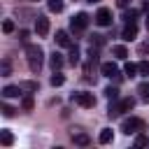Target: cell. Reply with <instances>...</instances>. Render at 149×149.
<instances>
[{
    "mask_svg": "<svg viewBox=\"0 0 149 149\" xmlns=\"http://www.w3.org/2000/svg\"><path fill=\"white\" fill-rule=\"evenodd\" d=\"M137 14H140L137 9H130V12H126V14H123V19H126V21H135V19H137Z\"/></svg>",
    "mask_w": 149,
    "mask_h": 149,
    "instance_id": "obj_28",
    "label": "cell"
},
{
    "mask_svg": "<svg viewBox=\"0 0 149 149\" xmlns=\"http://www.w3.org/2000/svg\"><path fill=\"white\" fill-rule=\"evenodd\" d=\"M147 28H149V12H147Z\"/></svg>",
    "mask_w": 149,
    "mask_h": 149,
    "instance_id": "obj_34",
    "label": "cell"
},
{
    "mask_svg": "<svg viewBox=\"0 0 149 149\" xmlns=\"http://www.w3.org/2000/svg\"><path fill=\"white\" fill-rule=\"evenodd\" d=\"M26 54H28V68H30L33 72H40L42 61H44V51H42L37 44H28V47H26Z\"/></svg>",
    "mask_w": 149,
    "mask_h": 149,
    "instance_id": "obj_1",
    "label": "cell"
},
{
    "mask_svg": "<svg viewBox=\"0 0 149 149\" xmlns=\"http://www.w3.org/2000/svg\"><path fill=\"white\" fill-rule=\"evenodd\" d=\"M19 86H21V91H37V84L35 81H21Z\"/></svg>",
    "mask_w": 149,
    "mask_h": 149,
    "instance_id": "obj_26",
    "label": "cell"
},
{
    "mask_svg": "<svg viewBox=\"0 0 149 149\" xmlns=\"http://www.w3.org/2000/svg\"><path fill=\"white\" fill-rule=\"evenodd\" d=\"M112 140H114L112 128H102V130H100V135H98V142H100V144H109Z\"/></svg>",
    "mask_w": 149,
    "mask_h": 149,
    "instance_id": "obj_13",
    "label": "cell"
},
{
    "mask_svg": "<svg viewBox=\"0 0 149 149\" xmlns=\"http://www.w3.org/2000/svg\"><path fill=\"white\" fill-rule=\"evenodd\" d=\"M0 142H2L5 147H9V144L14 142V135H12L9 130H0Z\"/></svg>",
    "mask_w": 149,
    "mask_h": 149,
    "instance_id": "obj_18",
    "label": "cell"
},
{
    "mask_svg": "<svg viewBox=\"0 0 149 149\" xmlns=\"http://www.w3.org/2000/svg\"><path fill=\"white\" fill-rule=\"evenodd\" d=\"M56 44L58 47H72V40H70V35L65 33V30H56Z\"/></svg>",
    "mask_w": 149,
    "mask_h": 149,
    "instance_id": "obj_9",
    "label": "cell"
},
{
    "mask_svg": "<svg viewBox=\"0 0 149 149\" xmlns=\"http://www.w3.org/2000/svg\"><path fill=\"white\" fill-rule=\"evenodd\" d=\"M95 23H98V26H109V23H112V12H109L107 7H100L98 14H95Z\"/></svg>",
    "mask_w": 149,
    "mask_h": 149,
    "instance_id": "obj_7",
    "label": "cell"
},
{
    "mask_svg": "<svg viewBox=\"0 0 149 149\" xmlns=\"http://www.w3.org/2000/svg\"><path fill=\"white\" fill-rule=\"evenodd\" d=\"M121 37H123L126 42L135 40V37H137V23H135V21H126V26H123V30H121Z\"/></svg>",
    "mask_w": 149,
    "mask_h": 149,
    "instance_id": "obj_6",
    "label": "cell"
},
{
    "mask_svg": "<svg viewBox=\"0 0 149 149\" xmlns=\"http://www.w3.org/2000/svg\"><path fill=\"white\" fill-rule=\"evenodd\" d=\"M49 65L54 68V72H56V70H61V68H63V56H61L58 51H54V54L49 56Z\"/></svg>",
    "mask_w": 149,
    "mask_h": 149,
    "instance_id": "obj_12",
    "label": "cell"
},
{
    "mask_svg": "<svg viewBox=\"0 0 149 149\" xmlns=\"http://www.w3.org/2000/svg\"><path fill=\"white\" fill-rule=\"evenodd\" d=\"M137 72H140V74H144V77H149V61L137 63Z\"/></svg>",
    "mask_w": 149,
    "mask_h": 149,
    "instance_id": "obj_25",
    "label": "cell"
},
{
    "mask_svg": "<svg viewBox=\"0 0 149 149\" xmlns=\"http://www.w3.org/2000/svg\"><path fill=\"white\" fill-rule=\"evenodd\" d=\"M0 72H2V77H9V74H12V63H9L7 58H2V63H0Z\"/></svg>",
    "mask_w": 149,
    "mask_h": 149,
    "instance_id": "obj_19",
    "label": "cell"
},
{
    "mask_svg": "<svg viewBox=\"0 0 149 149\" xmlns=\"http://www.w3.org/2000/svg\"><path fill=\"white\" fill-rule=\"evenodd\" d=\"M21 105H23V109H33V98H30V95H26Z\"/></svg>",
    "mask_w": 149,
    "mask_h": 149,
    "instance_id": "obj_29",
    "label": "cell"
},
{
    "mask_svg": "<svg viewBox=\"0 0 149 149\" xmlns=\"http://www.w3.org/2000/svg\"><path fill=\"white\" fill-rule=\"evenodd\" d=\"M72 140H74V144H79V147L91 144V137H88L86 133H72Z\"/></svg>",
    "mask_w": 149,
    "mask_h": 149,
    "instance_id": "obj_14",
    "label": "cell"
},
{
    "mask_svg": "<svg viewBox=\"0 0 149 149\" xmlns=\"http://www.w3.org/2000/svg\"><path fill=\"white\" fill-rule=\"evenodd\" d=\"M68 63H70V65H79V49H77V47H70V56H68Z\"/></svg>",
    "mask_w": 149,
    "mask_h": 149,
    "instance_id": "obj_16",
    "label": "cell"
},
{
    "mask_svg": "<svg viewBox=\"0 0 149 149\" xmlns=\"http://www.w3.org/2000/svg\"><path fill=\"white\" fill-rule=\"evenodd\" d=\"M142 9H144V12H149V0H144V5H142Z\"/></svg>",
    "mask_w": 149,
    "mask_h": 149,
    "instance_id": "obj_33",
    "label": "cell"
},
{
    "mask_svg": "<svg viewBox=\"0 0 149 149\" xmlns=\"http://www.w3.org/2000/svg\"><path fill=\"white\" fill-rule=\"evenodd\" d=\"M123 72H126L128 77H135V74H137V65H135V63H126V68H123Z\"/></svg>",
    "mask_w": 149,
    "mask_h": 149,
    "instance_id": "obj_23",
    "label": "cell"
},
{
    "mask_svg": "<svg viewBox=\"0 0 149 149\" xmlns=\"http://www.w3.org/2000/svg\"><path fill=\"white\" fill-rule=\"evenodd\" d=\"M21 93H23V91H21V86H12V84L2 88V98H19Z\"/></svg>",
    "mask_w": 149,
    "mask_h": 149,
    "instance_id": "obj_11",
    "label": "cell"
},
{
    "mask_svg": "<svg viewBox=\"0 0 149 149\" xmlns=\"http://www.w3.org/2000/svg\"><path fill=\"white\" fill-rule=\"evenodd\" d=\"M47 7L51 12H63V0H47Z\"/></svg>",
    "mask_w": 149,
    "mask_h": 149,
    "instance_id": "obj_20",
    "label": "cell"
},
{
    "mask_svg": "<svg viewBox=\"0 0 149 149\" xmlns=\"http://www.w3.org/2000/svg\"><path fill=\"white\" fill-rule=\"evenodd\" d=\"M28 37H30V33H28V30H19V40H21L23 44L28 42Z\"/></svg>",
    "mask_w": 149,
    "mask_h": 149,
    "instance_id": "obj_31",
    "label": "cell"
},
{
    "mask_svg": "<svg viewBox=\"0 0 149 149\" xmlns=\"http://www.w3.org/2000/svg\"><path fill=\"white\" fill-rule=\"evenodd\" d=\"M121 130H123L126 135H130V133H140V130H144V121H142V119H137V116L123 119V123H121Z\"/></svg>",
    "mask_w": 149,
    "mask_h": 149,
    "instance_id": "obj_3",
    "label": "cell"
},
{
    "mask_svg": "<svg viewBox=\"0 0 149 149\" xmlns=\"http://www.w3.org/2000/svg\"><path fill=\"white\" fill-rule=\"evenodd\" d=\"M72 102H77L81 107H95V95L86 93V91H79V93H72Z\"/></svg>",
    "mask_w": 149,
    "mask_h": 149,
    "instance_id": "obj_4",
    "label": "cell"
},
{
    "mask_svg": "<svg viewBox=\"0 0 149 149\" xmlns=\"http://www.w3.org/2000/svg\"><path fill=\"white\" fill-rule=\"evenodd\" d=\"M100 72L105 77H116L119 74V68H116V63H102L100 65Z\"/></svg>",
    "mask_w": 149,
    "mask_h": 149,
    "instance_id": "obj_10",
    "label": "cell"
},
{
    "mask_svg": "<svg viewBox=\"0 0 149 149\" xmlns=\"http://www.w3.org/2000/svg\"><path fill=\"white\" fill-rule=\"evenodd\" d=\"M35 33H37L40 37H44V35L49 33V19H47V16H37V19H35Z\"/></svg>",
    "mask_w": 149,
    "mask_h": 149,
    "instance_id": "obj_8",
    "label": "cell"
},
{
    "mask_svg": "<svg viewBox=\"0 0 149 149\" xmlns=\"http://www.w3.org/2000/svg\"><path fill=\"white\" fill-rule=\"evenodd\" d=\"M112 51H114V56H116L119 61H126V58H128V49H126L123 44H116V47H114Z\"/></svg>",
    "mask_w": 149,
    "mask_h": 149,
    "instance_id": "obj_15",
    "label": "cell"
},
{
    "mask_svg": "<svg viewBox=\"0 0 149 149\" xmlns=\"http://www.w3.org/2000/svg\"><path fill=\"white\" fill-rule=\"evenodd\" d=\"M135 107V98H119V100H109V109H107V114L109 116H121L123 112H130Z\"/></svg>",
    "mask_w": 149,
    "mask_h": 149,
    "instance_id": "obj_2",
    "label": "cell"
},
{
    "mask_svg": "<svg viewBox=\"0 0 149 149\" xmlns=\"http://www.w3.org/2000/svg\"><path fill=\"white\" fill-rule=\"evenodd\" d=\"M2 33H7V35L14 33V21H12V19H5V21H2Z\"/></svg>",
    "mask_w": 149,
    "mask_h": 149,
    "instance_id": "obj_22",
    "label": "cell"
},
{
    "mask_svg": "<svg viewBox=\"0 0 149 149\" xmlns=\"http://www.w3.org/2000/svg\"><path fill=\"white\" fill-rule=\"evenodd\" d=\"M147 144H149V137L147 135H137L135 137V147H147Z\"/></svg>",
    "mask_w": 149,
    "mask_h": 149,
    "instance_id": "obj_27",
    "label": "cell"
},
{
    "mask_svg": "<svg viewBox=\"0 0 149 149\" xmlns=\"http://www.w3.org/2000/svg\"><path fill=\"white\" fill-rule=\"evenodd\" d=\"M14 112H16L14 107H9V105H2V114H5V116H14Z\"/></svg>",
    "mask_w": 149,
    "mask_h": 149,
    "instance_id": "obj_30",
    "label": "cell"
},
{
    "mask_svg": "<svg viewBox=\"0 0 149 149\" xmlns=\"http://www.w3.org/2000/svg\"><path fill=\"white\" fill-rule=\"evenodd\" d=\"M137 93H140V98H142V100H147V102H149V81H142V84L137 86Z\"/></svg>",
    "mask_w": 149,
    "mask_h": 149,
    "instance_id": "obj_17",
    "label": "cell"
},
{
    "mask_svg": "<svg viewBox=\"0 0 149 149\" xmlns=\"http://www.w3.org/2000/svg\"><path fill=\"white\" fill-rule=\"evenodd\" d=\"M88 2H98V0H88Z\"/></svg>",
    "mask_w": 149,
    "mask_h": 149,
    "instance_id": "obj_35",
    "label": "cell"
},
{
    "mask_svg": "<svg viewBox=\"0 0 149 149\" xmlns=\"http://www.w3.org/2000/svg\"><path fill=\"white\" fill-rule=\"evenodd\" d=\"M128 2H130V0H116V5H119L121 9H126V7H128Z\"/></svg>",
    "mask_w": 149,
    "mask_h": 149,
    "instance_id": "obj_32",
    "label": "cell"
},
{
    "mask_svg": "<svg viewBox=\"0 0 149 149\" xmlns=\"http://www.w3.org/2000/svg\"><path fill=\"white\" fill-rule=\"evenodd\" d=\"M105 95H107L109 100H119V88H114V86H109V88H105Z\"/></svg>",
    "mask_w": 149,
    "mask_h": 149,
    "instance_id": "obj_24",
    "label": "cell"
},
{
    "mask_svg": "<svg viewBox=\"0 0 149 149\" xmlns=\"http://www.w3.org/2000/svg\"><path fill=\"white\" fill-rule=\"evenodd\" d=\"M63 81H65V77H63L58 70H56V72L51 74V86H63Z\"/></svg>",
    "mask_w": 149,
    "mask_h": 149,
    "instance_id": "obj_21",
    "label": "cell"
},
{
    "mask_svg": "<svg viewBox=\"0 0 149 149\" xmlns=\"http://www.w3.org/2000/svg\"><path fill=\"white\" fill-rule=\"evenodd\" d=\"M70 26H72V30H86V26H88V14H84V12H79V14H74L72 16V21H70Z\"/></svg>",
    "mask_w": 149,
    "mask_h": 149,
    "instance_id": "obj_5",
    "label": "cell"
}]
</instances>
